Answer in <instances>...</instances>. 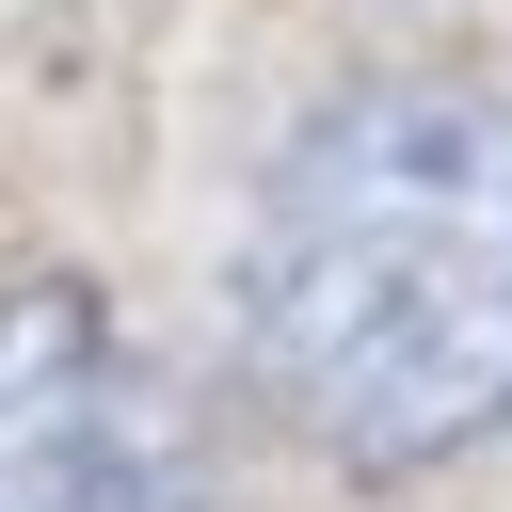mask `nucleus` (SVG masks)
Listing matches in <instances>:
<instances>
[{
	"label": "nucleus",
	"instance_id": "obj_1",
	"mask_svg": "<svg viewBox=\"0 0 512 512\" xmlns=\"http://www.w3.org/2000/svg\"><path fill=\"white\" fill-rule=\"evenodd\" d=\"M240 368L368 480L512 432V96L368 64L288 112L240 208Z\"/></svg>",
	"mask_w": 512,
	"mask_h": 512
},
{
	"label": "nucleus",
	"instance_id": "obj_2",
	"mask_svg": "<svg viewBox=\"0 0 512 512\" xmlns=\"http://www.w3.org/2000/svg\"><path fill=\"white\" fill-rule=\"evenodd\" d=\"M0 512H192V432L160 368L64 272L0 288Z\"/></svg>",
	"mask_w": 512,
	"mask_h": 512
}]
</instances>
